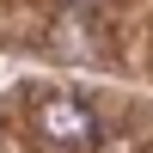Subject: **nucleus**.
Returning a JSON list of instances; mask_svg holds the SVG:
<instances>
[{
    "label": "nucleus",
    "mask_w": 153,
    "mask_h": 153,
    "mask_svg": "<svg viewBox=\"0 0 153 153\" xmlns=\"http://www.w3.org/2000/svg\"><path fill=\"white\" fill-rule=\"evenodd\" d=\"M37 129H43L55 147H92L98 141V117L86 104H74V98H49V104L37 110Z\"/></svg>",
    "instance_id": "1"
}]
</instances>
